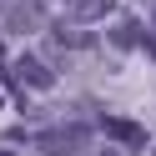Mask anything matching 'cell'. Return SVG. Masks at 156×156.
<instances>
[{"mask_svg": "<svg viewBox=\"0 0 156 156\" xmlns=\"http://www.w3.org/2000/svg\"><path fill=\"white\" fill-rule=\"evenodd\" d=\"M5 30H10V35H35V30H45V5H41V0H15L10 10H5Z\"/></svg>", "mask_w": 156, "mask_h": 156, "instance_id": "obj_1", "label": "cell"}, {"mask_svg": "<svg viewBox=\"0 0 156 156\" xmlns=\"http://www.w3.org/2000/svg\"><path fill=\"white\" fill-rule=\"evenodd\" d=\"M35 146L51 156H71L86 146V126H51V131H35Z\"/></svg>", "mask_w": 156, "mask_h": 156, "instance_id": "obj_2", "label": "cell"}, {"mask_svg": "<svg viewBox=\"0 0 156 156\" xmlns=\"http://www.w3.org/2000/svg\"><path fill=\"white\" fill-rule=\"evenodd\" d=\"M101 131L111 136L116 146H126V151H141L146 146V126L141 121H126V116H101Z\"/></svg>", "mask_w": 156, "mask_h": 156, "instance_id": "obj_3", "label": "cell"}, {"mask_svg": "<svg viewBox=\"0 0 156 156\" xmlns=\"http://www.w3.org/2000/svg\"><path fill=\"white\" fill-rule=\"evenodd\" d=\"M15 81L30 86V91H51V86H55V71L41 61V55H20V61H15Z\"/></svg>", "mask_w": 156, "mask_h": 156, "instance_id": "obj_4", "label": "cell"}, {"mask_svg": "<svg viewBox=\"0 0 156 156\" xmlns=\"http://www.w3.org/2000/svg\"><path fill=\"white\" fill-rule=\"evenodd\" d=\"M116 15V0H71V25H96Z\"/></svg>", "mask_w": 156, "mask_h": 156, "instance_id": "obj_5", "label": "cell"}, {"mask_svg": "<svg viewBox=\"0 0 156 156\" xmlns=\"http://www.w3.org/2000/svg\"><path fill=\"white\" fill-rule=\"evenodd\" d=\"M111 45H116V51L141 45V20H131V15H126V20H116V25H111Z\"/></svg>", "mask_w": 156, "mask_h": 156, "instance_id": "obj_6", "label": "cell"}, {"mask_svg": "<svg viewBox=\"0 0 156 156\" xmlns=\"http://www.w3.org/2000/svg\"><path fill=\"white\" fill-rule=\"evenodd\" d=\"M55 41L71 45V51H86V45H91V35H86V30H55Z\"/></svg>", "mask_w": 156, "mask_h": 156, "instance_id": "obj_7", "label": "cell"}, {"mask_svg": "<svg viewBox=\"0 0 156 156\" xmlns=\"http://www.w3.org/2000/svg\"><path fill=\"white\" fill-rule=\"evenodd\" d=\"M0 71H5V45H0Z\"/></svg>", "mask_w": 156, "mask_h": 156, "instance_id": "obj_8", "label": "cell"}, {"mask_svg": "<svg viewBox=\"0 0 156 156\" xmlns=\"http://www.w3.org/2000/svg\"><path fill=\"white\" fill-rule=\"evenodd\" d=\"M106 156H121V151H106Z\"/></svg>", "mask_w": 156, "mask_h": 156, "instance_id": "obj_9", "label": "cell"}, {"mask_svg": "<svg viewBox=\"0 0 156 156\" xmlns=\"http://www.w3.org/2000/svg\"><path fill=\"white\" fill-rule=\"evenodd\" d=\"M0 156H15V151H0Z\"/></svg>", "mask_w": 156, "mask_h": 156, "instance_id": "obj_10", "label": "cell"}]
</instances>
